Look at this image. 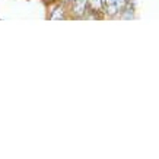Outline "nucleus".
Wrapping results in <instances>:
<instances>
[{"mask_svg":"<svg viewBox=\"0 0 159 159\" xmlns=\"http://www.w3.org/2000/svg\"><path fill=\"white\" fill-rule=\"evenodd\" d=\"M88 5L93 13H98L102 9V0H88Z\"/></svg>","mask_w":159,"mask_h":159,"instance_id":"nucleus-3","label":"nucleus"},{"mask_svg":"<svg viewBox=\"0 0 159 159\" xmlns=\"http://www.w3.org/2000/svg\"><path fill=\"white\" fill-rule=\"evenodd\" d=\"M88 6V0H73V10L76 15H83Z\"/></svg>","mask_w":159,"mask_h":159,"instance_id":"nucleus-2","label":"nucleus"},{"mask_svg":"<svg viewBox=\"0 0 159 159\" xmlns=\"http://www.w3.org/2000/svg\"><path fill=\"white\" fill-rule=\"evenodd\" d=\"M125 10H127V12H125L124 15H123V18H124V19H133V7L130 6V9L127 7Z\"/></svg>","mask_w":159,"mask_h":159,"instance_id":"nucleus-4","label":"nucleus"},{"mask_svg":"<svg viewBox=\"0 0 159 159\" xmlns=\"http://www.w3.org/2000/svg\"><path fill=\"white\" fill-rule=\"evenodd\" d=\"M125 2H129V0H125Z\"/></svg>","mask_w":159,"mask_h":159,"instance_id":"nucleus-6","label":"nucleus"},{"mask_svg":"<svg viewBox=\"0 0 159 159\" xmlns=\"http://www.w3.org/2000/svg\"><path fill=\"white\" fill-rule=\"evenodd\" d=\"M102 7L107 15H116L118 12V0H102Z\"/></svg>","mask_w":159,"mask_h":159,"instance_id":"nucleus-1","label":"nucleus"},{"mask_svg":"<svg viewBox=\"0 0 159 159\" xmlns=\"http://www.w3.org/2000/svg\"><path fill=\"white\" fill-rule=\"evenodd\" d=\"M48 2H51V0H48Z\"/></svg>","mask_w":159,"mask_h":159,"instance_id":"nucleus-7","label":"nucleus"},{"mask_svg":"<svg viewBox=\"0 0 159 159\" xmlns=\"http://www.w3.org/2000/svg\"><path fill=\"white\" fill-rule=\"evenodd\" d=\"M57 12L51 16V19H58V18H64V15H63V9H56Z\"/></svg>","mask_w":159,"mask_h":159,"instance_id":"nucleus-5","label":"nucleus"}]
</instances>
